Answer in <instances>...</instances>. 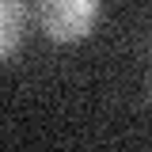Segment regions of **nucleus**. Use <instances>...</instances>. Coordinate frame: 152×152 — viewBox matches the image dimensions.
Segmentation results:
<instances>
[{"label": "nucleus", "instance_id": "2", "mask_svg": "<svg viewBox=\"0 0 152 152\" xmlns=\"http://www.w3.org/2000/svg\"><path fill=\"white\" fill-rule=\"evenodd\" d=\"M27 34V8L23 0H0V61L15 53Z\"/></svg>", "mask_w": 152, "mask_h": 152}, {"label": "nucleus", "instance_id": "1", "mask_svg": "<svg viewBox=\"0 0 152 152\" xmlns=\"http://www.w3.org/2000/svg\"><path fill=\"white\" fill-rule=\"evenodd\" d=\"M103 0H38V19L53 42H80L95 31Z\"/></svg>", "mask_w": 152, "mask_h": 152}]
</instances>
